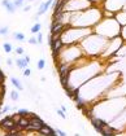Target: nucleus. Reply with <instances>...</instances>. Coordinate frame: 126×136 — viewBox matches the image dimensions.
<instances>
[{
    "label": "nucleus",
    "mask_w": 126,
    "mask_h": 136,
    "mask_svg": "<svg viewBox=\"0 0 126 136\" xmlns=\"http://www.w3.org/2000/svg\"><path fill=\"white\" fill-rule=\"evenodd\" d=\"M14 124H16V122L12 119V115H9V117H5L4 119H2V122H0V128L4 130L5 132H8L12 127H14Z\"/></svg>",
    "instance_id": "obj_1"
},
{
    "label": "nucleus",
    "mask_w": 126,
    "mask_h": 136,
    "mask_svg": "<svg viewBox=\"0 0 126 136\" xmlns=\"http://www.w3.org/2000/svg\"><path fill=\"white\" fill-rule=\"evenodd\" d=\"M64 29H65V25L62 22H52V24H51V27H49L51 34H53V35H61Z\"/></svg>",
    "instance_id": "obj_2"
},
{
    "label": "nucleus",
    "mask_w": 126,
    "mask_h": 136,
    "mask_svg": "<svg viewBox=\"0 0 126 136\" xmlns=\"http://www.w3.org/2000/svg\"><path fill=\"white\" fill-rule=\"evenodd\" d=\"M90 119H91V123H92V126L95 127V130L98 131V132H100V131H101V128L107 124V123L104 122V120H103V119H100V118L90 117Z\"/></svg>",
    "instance_id": "obj_3"
},
{
    "label": "nucleus",
    "mask_w": 126,
    "mask_h": 136,
    "mask_svg": "<svg viewBox=\"0 0 126 136\" xmlns=\"http://www.w3.org/2000/svg\"><path fill=\"white\" fill-rule=\"evenodd\" d=\"M40 135H44V136H56V130H53V128H51L48 124H44L40 127V130L38 131Z\"/></svg>",
    "instance_id": "obj_4"
},
{
    "label": "nucleus",
    "mask_w": 126,
    "mask_h": 136,
    "mask_svg": "<svg viewBox=\"0 0 126 136\" xmlns=\"http://www.w3.org/2000/svg\"><path fill=\"white\" fill-rule=\"evenodd\" d=\"M2 5L7 9V12H8L9 14H13L14 12H16V5H14V3L11 2V0H3Z\"/></svg>",
    "instance_id": "obj_5"
},
{
    "label": "nucleus",
    "mask_w": 126,
    "mask_h": 136,
    "mask_svg": "<svg viewBox=\"0 0 126 136\" xmlns=\"http://www.w3.org/2000/svg\"><path fill=\"white\" fill-rule=\"evenodd\" d=\"M52 4H53V0H47L46 3H42L40 7H39V11H38V13H36V14H38V16H42V14H44Z\"/></svg>",
    "instance_id": "obj_6"
},
{
    "label": "nucleus",
    "mask_w": 126,
    "mask_h": 136,
    "mask_svg": "<svg viewBox=\"0 0 126 136\" xmlns=\"http://www.w3.org/2000/svg\"><path fill=\"white\" fill-rule=\"evenodd\" d=\"M14 64L17 65V67H20V69H22V70H24V69H26V67H27V65H29V64L25 61V58H17L16 61H14Z\"/></svg>",
    "instance_id": "obj_7"
},
{
    "label": "nucleus",
    "mask_w": 126,
    "mask_h": 136,
    "mask_svg": "<svg viewBox=\"0 0 126 136\" xmlns=\"http://www.w3.org/2000/svg\"><path fill=\"white\" fill-rule=\"evenodd\" d=\"M11 83H12L14 87H16V89H18V91H22V89H24V87H22V84L20 83V80H18L17 78L12 77V78H11Z\"/></svg>",
    "instance_id": "obj_8"
},
{
    "label": "nucleus",
    "mask_w": 126,
    "mask_h": 136,
    "mask_svg": "<svg viewBox=\"0 0 126 136\" xmlns=\"http://www.w3.org/2000/svg\"><path fill=\"white\" fill-rule=\"evenodd\" d=\"M30 123V119H29L27 117H21V119H20V122H18V124L24 128V131H25V128L27 127V124Z\"/></svg>",
    "instance_id": "obj_9"
},
{
    "label": "nucleus",
    "mask_w": 126,
    "mask_h": 136,
    "mask_svg": "<svg viewBox=\"0 0 126 136\" xmlns=\"http://www.w3.org/2000/svg\"><path fill=\"white\" fill-rule=\"evenodd\" d=\"M13 38H14L17 42H25V34H24V33H18V31L13 33Z\"/></svg>",
    "instance_id": "obj_10"
},
{
    "label": "nucleus",
    "mask_w": 126,
    "mask_h": 136,
    "mask_svg": "<svg viewBox=\"0 0 126 136\" xmlns=\"http://www.w3.org/2000/svg\"><path fill=\"white\" fill-rule=\"evenodd\" d=\"M40 29H42V25L39 24V22H36V24H35L31 29H30V31H31L33 34H38V33L40 31Z\"/></svg>",
    "instance_id": "obj_11"
},
{
    "label": "nucleus",
    "mask_w": 126,
    "mask_h": 136,
    "mask_svg": "<svg viewBox=\"0 0 126 136\" xmlns=\"http://www.w3.org/2000/svg\"><path fill=\"white\" fill-rule=\"evenodd\" d=\"M11 99H12L13 101H17V100L20 99L18 89H13V91H11Z\"/></svg>",
    "instance_id": "obj_12"
},
{
    "label": "nucleus",
    "mask_w": 126,
    "mask_h": 136,
    "mask_svg": "<svg viewBox=\"0 0 126 136\" xmlns=\"http://www.w3.org/2000/svg\"><path fill=\"white\" fill-rule=\"evenodd\" d=\"M3 48H4V51H5V53H11V52L13 51V47H12L11 43H4V44H3Z\"/></svg>",
    "instance_id": "obj_13"
},
{
    "label": "nucleus",
    "mask_w": 126,
    "mask_h": 136,
    "mask_svg": "<svg viewBox=\"0 0 126 136\" xmlns=\"http://www.w3.org/2000/svg\"><path fill=\"white\" fill-rule=\"evenodd\" d=\"M36 67H38L39 70H43L44 67H46V60H44V58H40L39 61H38V64H36Z\"/></svg>",
    "instance_id": "obj_14"
},
{
    "label": "nucleus",
    "mask_w": 126,
    "mask_h": 136,
    "mask_svg": "<svg viewBox=\"0 0 126 136\" xmlns=\"http://www.w3.org/2000/svg\"><path fill=\"white\" fill-rule=\"evenodd\" d=\"M17 113H18L21 117H29V114H30V111H29L27 109H18Z\"/></svg>",
    "instance_id": "obj_15"
},
{
    "label": "nucleus",
    "mask_w": 126,
    "mask_h": 136,
    "mask_svg": "<svg viewBox=\"0 0 126 136\" xmlns=\"http://www.w3.org/2000/svg\"><path fill=\"white\" fill-rule=\"evenodd\" d=\"M8 33H9V29H8V26L0 27V35H7Z\"/></svg>",
    "instance_id": "obj_16"
},
{
    "label": "nucleus",
    "mask_w": 126,
    "mask_h": 136,
    "mask_svg": "<svg viewBox=\"0 0 126 136\" xmlns=\"http://www.w3.org/2000/svg\"><path fill=\"white\" fill-rule=\"evenodd\" d=\"M24 2L25 0H14V5H16V8H21L22 5H24Z\"/></svg>",
    "instance_id": "obj_17"
},
{
    "label": "nucleus",
    "mask_w": 126,
    "mask_h": 136,
    "mask_svg": "<svg viewBox=\"0 0 126 136\" xmlns=\"http://www.w3.org/2000/svg\"><path fill=\"white\" fill-rule=\"evenodd\" d=\"M12 119H13L16 123H18V122H20V119H21V115L18 114V113H14V114L12 115Z\"/></svg>",
    "instance_id": "obj_18"
},
{
    "label": "nucleus",
    "mask_w": 126,
    "mask_h": 136,
    "mask_svg": "<svg viewBox=\"0 0 126 136\" xmlns=\"http://www.w3.org/2000/svg\"><path fill=\"white\" fill-rule=\"evenodd\" d=\"M27 42H29V44H33V45L39 44V43H38V39H36V38H30V39H29Z\"/></svg>",
    "instance_id": "obj_19"
},
{
    "label": "nucleus",
    "mask_w": 126,
    "mask_h": 136,
    "mask_svg": "<svg viewBox=\"0 0 126 136\" xmlns=\"http://www.w3.org/2000/svg\"><path fill=\"white\" fill-rule=\"evenodd\" d=\"M56 113H57V114L60 115L62 119H65V118H66V115H65V111H64V110H61V109H57V110H56Z\"/></svg>",
    "instance_id": "obj_20"
},
{
    "label": "nucleus",
    "mask_w": 126,
    "mask_h": 136,
    "mask_svg": "<svg viewBox=\"0 0 126 136\" xmlns=\"http://www.w3.org/2000/svg\"><path fill=\"white\" fill-rule=\"evenodd\" d=\"M16 53L20 55V56H24V48H22V47H17L16 48Z\"/></svg>",
    "instance_id": "obj_21"
},
{
    "label": "nucleus",
    "mask_w": 126,
    "mask_h": 136,
    "mask_svg": "<svg viewBox=\"0 0 126 136\" xmlns=\"http://www.w3.org/2000/svg\"><path fill=\"white\" fill-rule=\"evenodd\" d=\"M24 75H25V77H30V75H31V70L27 69V67H26V69H24Z\"/></svg>",
    "instance_id": "obj_22"
},
{
    "label": "nucleus",
    "mask_w": 126,
    "mask_h": 136,
    "mask_svg": "<svg viewBox=\"0 0 126 136\" xmlns=\"http://www.w3.org/2000/svg\"><path fill=\"white\" fill-rule=\"evenodd\" d=\"M36 39H38V43H39V44H42V42H43V35H42V33H38Z\"/></svg>",
    "instance_id": "obj_23"
},
{
    "label": "nucleus",
    "mask_w": 126,
    "mask_h": 136,
    "mask_svg": "<svg viewBox=\"0 0 126 136\" xmlns=\"http://www.w3.org/2000/svg\"><path fill=\"white\" fill-rule=\"evenodd\" d=\"M8 110H11V106H4L2 110H0V114H4V113H7Z\"/></svg>",
    "instance_id": "obj_24"
},
{
    "label": "nucleus",
    "mask_w": 126,
    "mask_h": 136,
    "mask_svg": "<svg viewBox=\"0 0 126 136\" xmlns=\"http://www.w3.org/2000/svg\"><path fill=\"white\" fill-rule=\"evenodd\" d=\"M56 133H57L58 136H65V135H66V132L62 131V130H56Z\"/></svg>",
    "instance_id": "obj_25"
},
{
    "label": "nucleus",
    "mask_w": 126,
    "mask_h": 136,
    "mask_svg": "<svg viewBox=\"0 0 126 136\" xmlns=\"http://www.w3.org/2000/svg\"><path fill=\"white\" fill-rule=\"evenodd\" d=\"M7 65H8V66H12V65H13V60H12V58H8V60H7Z\"/></svg>",
    "instance_id": "obj_26"
},
{
    "label": "nucleus",
    "mask_w": 126,
    "mask_h": 136,
    "mask_svg": "<svg viewBox=\"0 0 126 136\" xmlns=\"http://www.w3.org/2000/svg\"><path fill=\"white\" fill-rule=\"evenodd\" d=\"M24 58H25V61H26L27 64H30V57H29L27 55H25V56H24Z\"/></svg>",
    "instance_id": "obj_27"
},
{
    "label": "nucleus",
    "mask_w": 126,
    "mask_h": 136,
    "mask_svg": "<svg viewBox=\"0 0 126 136\" xmlns=\"http://www.w3.org/2000/svg\"><path fill=\"white\" fill-rule=\"evenodd\" d=\"M30 9H31V7H30V5H27V7H25V8L22 9V11H24V12H29Z\"/></svg>",
    "instance_id": "obj_28"
},
{
    "label": "nucleus",
    "mask_w": 126,
    "mask_h": 136,
    "mask_svg": "<svg viewBox=\"0 0 126 136\" xmlns=\"http://www.w3.org/2000/svg\"><path fill=\"white\" fill-rule=\"evenodd\" d=\"M61 110H64V111H66V108L64 106V105H61Z\"/></svg>",
    "instance_id": "obj_29"
},
{
    "label": "nucleus",
    "mask_w": 126,
    "mask_h": 136,
    "mask_svg": "<svg viewBox=\"0 0 126 136\" xmlns=\"http://www.w3.org/2000/svg\"><path fill=\"white\" fill-rule=\"evenodd\" d=\"M0 71H2V70H0Z\"/></svg>",
    "instance_id": "obj_30"
}]
</instances>
